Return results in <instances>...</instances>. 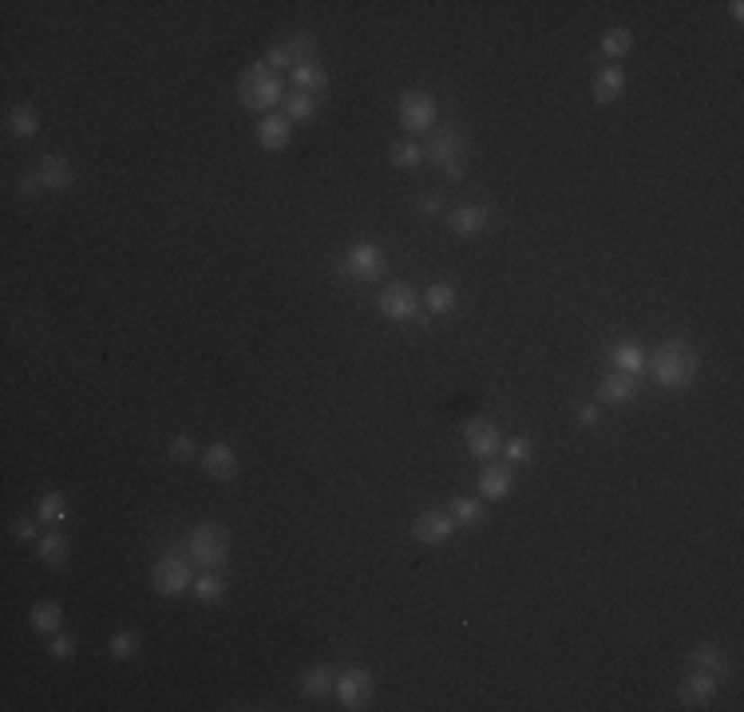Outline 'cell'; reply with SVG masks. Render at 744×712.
Instances as JSON below:
<instances>
[{
  "label": "cell",
  "instance_id": "1",
  "mask_svg": "<svg viewBox=\"0 0 744 712\" xmlns=\"http://www.w3.org/2000/svg\"><path fill=\"white\" fill-rule=\"evenodd\" d=\"M646 365L661 388H686L689 380L697 376L701 360H697V348H693L686 337H669V340H661L658 353H653Z\"/></svg>",
  "mask_w": 744,
  "mask_h": 712
},
{
  "label": "cell",
  "instance_id": "2",
  "mask_svg": "<svg viewBox=\"0 0 744 712\" xmlns=\"http://www.w3.org/2000/svg\"><path fill=\"white\" fill-rule=\"evenodd\" d=\"M238 104H242L246 112H262V115L277 112V107L285 104V84H282V76H277L273 68L265 64V59L250 64L242 76H238Z\"/></svg>",
  "mask_w": 744,
  "mask_h": 712
},
{
  "label": "cell",
  "instance_id": "3",
  "mask_svg": "<svg viewBox=\"0 0 744 712\" xmlns=\"http://www.w3.org/2000/svg\"><path fill=\"white\" fill-rule=\"evenodd\" d=\"M186 554L202 570H222L226 558H230V530L222 523H198L186 538Z\"/></svg>",
  "mask_w": 744,
  "mask_h": 712
},
{
  "label": "cell",
  "instance_id": "4",
  "mask_svg": "<svg viewBox=\"0 0 744 712\" xmlns=\"http://www.w3.org/2000/svg\"><path fill=\"white\" fill-rule=\"evenodd\" d=\"M396 123H400L404 135H428V131H435V99L428 92H420V87L404 92L400 99H396Z\"/></svg>",
  "mask_w": 744,
  "mask_h": 712
},
{
  "label": "cell",
  "instance_id": "5",
  "mask_svg": "<svg viewBox=\"0 0 744 712\" xmlns=\"http://www.w3.org/2000/svg\"><path fill=\"white\" fill-rule=\"evenodd\" d=\"M345 277H353V282H381L389 262H384V249L376 242H353L349 249L341 254V262H336Z\"/></svg>",
  "mask_w": 744,
  "mask_h": 712
},
{
  "label": "cell",
  "instance_id": "6",
  "mask_svg": "<svg viewBox=\"0 0 744 712\" xmlns=\"http://www.w3.org/2000/svg\"><path fill=\"white\" fill-rule=\"evenodd\" d=\"M428 158L452 178V183H460V178H463V163H468V143H463V135L455 131V127H435Z\"/></svg>",
  "mask_w": 744,
  "mask_h": 712
},
{
  "label": "cell",
  "instance_id": "7",
  "mask_svg": "<svg viewBox=\"0 0 744 712\" xmlns=\"http://www.w3.org/2000/svg\"><path fill=\"white\" fill-rule=\"evenodd\" d=\"M191 581H194V570H191V563H186L183 554L166 550V554H158V558H155V566H151V586H155L163 598L186 594V590H191Z\"/></svg>",
  "mask_w": 744,
  "mask_h": 712
},
{
  "label": "cell",
  "instance_id": "8",
  "mask_svg": "<svg viewBox=\"0 0 744 712\" xmlns=\"http://www.w3.org/2000/svg\"><path fill=\"white\" fill-rule=\"evenodd\" d=\"M313 36L309 32H290V36H282L277 44L265 52V64L273 68V72H293L297 64H309L313 59Z\"/></svg>",
  "mask_w": 744,
  "mask_h": 712
},
{
  "label": "cell",
  "instance_id": "9",
  "mask_svg": "<svg viewBox=\"0 0 744 712\" xmlns=\"http://www.w3.org/2000/svg\"><path fill=\"white\" fill-rule=\"evenodd\" d=\"M376 309L389 320H416V313H420V293H416L408 282H389L376 293Z\"/></svg>",
  "mask_w": 744,
  "mask_h": 712
},
{
  "label": "cell",
  "instance_id": "10",
  "mask_svg": "<svg viewBox=\"0 0 744 712\" xmlns=\"http://www.w3.org/2000/svg\"><path fill=\"white\" fill-rule=\"evenodd\" d=\"M372 689H376V680L369 669H361V665H353V669H345V673H336V700H341L349 712H361L364 705L372 700Z\"/></svg>",
  "mask_w": 744,
  "mask_h": 712
},
{
  "label": "cell",
  "instance_id": "11",
  "mask_svg": "<svg viewBox=\"0 0 744 712\" xmlns=\"http://www.w3.org/2000/svg\"><path fill=\"white\" fill-rule=\"evenodd\" d=\"M463 444H468V455H475L480 464H491L503 451V436L491 419H468L463 424Z\"/></svg>",
  "mask_w": 744,
  "mask_h": 712
},
{
  "label": "cell",
  "instance_id": "12",
  "mask_svg": "<svg viewBox=\"0 0 744 712\" xmlns=\"http://www.w3.org/2000/svg\"><path fill=\"white\" fill-rule=\"evenodd\" d=\"M452 530H455V518H452V510H424V515H416V523H412V538L420 546H440V543H448L452 538Z\"/></svg>",
  "mask_w": 744,
  "mask_h": 712
},
{
  "label": "cell",
  "instance_id": "13",
  "mask_svg": "<svg viewBox=\"0 0 744 712\" xmlns=\"http://www.w3.org/2000/svg\"><path fill=\"white\" fill-rule=\"evenodd\" d=\"M198 464H202V471L214 479V483H234L238 479V451L230 444H211V447H202V455H198Z\"/></svg>",
  "mask_w": 744,
  "mask_h": 712
},
{
  "label": "cell",
  "instance_id": "14",
  "mask_svg": "<svg viewBox=\"0 0 744 712\" xmlns=\"http://www.w3.org/2000/svg\"><path fill=\"white\" fill-rule=\"evenodd\" d=\"M488 226H491V206H480V203H463L448 214V230L455 238H480Z\"/></svg>",
  "mask_w": 744,
  "mask_h": 712
},
{
  "label": "cell",
  "instance_id": "15",
  "mask_svg": "<svg viewBox=\"0 0 744 712\" xmlns=\"http://www.w3.org/2000/svg\"><path fill=\"white\" fill-rule=\"evenodd\" d=\"M717 689H721V677L701 673V669H689L686 680H681V689H677V697H681V705L686 708H705L709 700L717 697Z\"/></svg>",
  "mask_w": 744,
  "mask_h": 712
},
{
  "label": "cell",
  "instance_id": "16",
  "mask_svg": "<svg viewBox=\"0 0 744 712\" xmlns=\"http://www.w3.org/2000/svg\"><path fill=\"white\" fill-rule=\"evenodd\" d=\"M475 483H480V495H483V499H495V503H499V499H507L511 487H515V467H511V464H499V459H491V464L480 467V479H475Z\"/></svg>",
  "mask_w": 744,
  "mask_h": 712
},
{
  "label": "cell",
  "instance_id": "17",
  "mask_svg": "<svg viewBox=\"0 0 744 712\" xmlns=\"http://www.w3.org/2000/svg\"><path fill=\"white\" fill-rule=\"evenodd\" d=\"M293 139V123L282 112H270L257 119V147L262 150H285Z\"/></svg>",
  "mask_w": 744,
  "mask_h": 712
},
{
  "label": "cell",
  "instance_id": "18",
  "mask_svg": "<svg viewBox=\"0 0 744 712\" xmlns=\"http://www.w3.org/2000/svg\"><path fill=\"white\" fill-rule=\"evenodd\" d=\"M32 170H36V178H40V186L44 190H67L76 183V170L64 155H44Z\"/></svg>",
  "mask_w": 744,
  "mask_h": 712
},
{
  "label": "cell",
  "instance_id": "19",
  "mask_svg": "<svg viewBox=\"0 0 744 712\" xmlns=\"http://www.w3.org/2000/svg\"><path fill=\"white\" fill-rule=\"evenodd\" d=\"M590 92H594V104H614V99H618L622 92H626V72H622L618 64L598 68V72H594Z\"/></svg>",
  "mask_w": 744,
  "mask_h": 712
},
{
  "label": "cell",
  "instance_id": "20",
  "mask_svg": "<svg viewBox=\"0 0 744 712\" xmlns=\"http://www.w3.org/2000/svg\"><path fill=\"white\" fill-rule=\"evenodd\" d=\"M633 396H638V376H630V373L602 376V384H598V400H602V404H630Z\"/></svg>",
  "mask_w": 744,
  "mask_h": 712
},
{
  "label": "cell",
  "instance_id": "21",
  "mask_svg": "<svg viewBox=\"0 0 744 712\" xmlns=\"http://www.w3.org/2000/svg\"><path fill=\"white\" fill-rule=\"evenodd\" d=\"M610 360H614V373H630L638 376L641 368H646V348L638 345V340H618V345L610 348Z\"/></svg>",
  "mask_w": 744,
  "mask_h": 712
},
{
  "label": "cell",
  "instance_id": "22",
  "mask_svg": "<svg viewBox=\"0 0 744 712\" xmlns=\"http://www.w3.org/2000/svg\"><path fill=\"white\" fill-rule=\"evenodd\" d=\"M4 127H8V135H16V139H32L40 131V112L32 104H13L4 115Z\"/></svg>",
  "mask_w": 744,
  "mask_h": 712
},
{
  "label": "cell",
  "instance_id": "23",
  "mask_svg": "<svg viewBox=\"0 0 744 712\" xmlns=\"http://www.w3.org/2000/svg\"><path fill=\"white\" fill-rule=\"evenodd\" d=\"M36 554H40V563L44 566H64L67 554H72V543H67L64 530H48V535H40Z\"/></svg>",
  "mask_w": 744,
  "mask_h": 712
},
{
  "label": "cell",
  "instance_id": "24",
  "mask_svg": "<svg viewBox=\"0 0 744 712\" xmlns=\"http://www.w3.org/2000/svg\"><path fill=\"white\" fill-rule=\"evenodd\" d=\"M28 621H32V629H36V634L52 637V634H59V626H64V609H59V601L44 598V601H36V606H32V614H28Z\"/></svg>",
  "mask_w": 744,
  "mask_h": 712
},
{
  "label": "cell",
  "instance_id": "25",
  "mask_svg": "<svg viewBox=\"0 0 744 712\" xmlns=\"http://www.w3.org/2000/svg\"><path fill=\"white\" fill-rule=\"evenodd\" d=\"M420 301L428 305L432 317H444V313H452V309L460 305V293H455L452 282H432V285L420 293Z\"/></svg>",
  "mask_w": 744,
  "mask_h": 712
},
{
  "label": "cell",
  "instance_id": "26",
  "mask_svg": "<svg viewBox=\"0 0 744 712\" xmlns=\"http://www.w3.org/2000/svg\"><path fill=\"white\" fill-rule=\"evenodd\" d=\"M191 594L202 601V606H218V601L226 598V578L218 574V570H202V574H194V581H191Z\"/></svg>",
  "mask_w": 744,
  "mask_h": 712
},
{
  "label": "cell",
  "instance_id": "27",
  "mask_svg": "<svg viewBox=\"0 0 744 712\" xmlns=\"http://www.w3.org/2000/svg\"><path fill=\"white\" fill-rule=\"evenodd\" d=\"M689 669H701V673H713V677H725L729 673V661H725V653H721V645L705 641V645H697L689 653Z\"/></svg>",
  "mask_w": 744,
  "mask_h": 712
},
{
  "label": "cell",
  "instance_id": "28",
  "mask_svg": "<svg viewBox=\"0 0 744 712\" xmlns=\"http://www.w3.org/2000/svg\"><path fill=\"white\" fill-rule=\"evenodd\" d=\"M290 76H293L297 92H305V95H317V92H325V87H329V72H325L317 59H309V64H297Z\"/></svg>",
  "mask_w": 744,
  "mask_h": 712
},
{
  "label": "cell",
  "instance_id": "29",
  "mask_svg": "<svg viewBox=\"0 0 744 712\" xmlns=\"http://www.w3.org/2000/svg\"><path fill=\"white\" fill-rule=\"evenodd\" d=\"M336 689V669L333 665H313L301 673V693L305 697H329Z\"/></svg>",
  "mask_w": 744,
  "mask_h": 712
},
{
  "label": "cell",
  "instance_id": "30",
  "mask_svg": "<svg viewBox=\"0 0 744 712\" xmlns=\"http://www.w3.org/2000/svg\"><path fill=\"white\" fill-rule=\"evenodd\" d=\"M36 518H40V523H48V527L64 523V518H67V495H64V491H44L40 503H36Z\"/></svg>",
  "mask_w": 744,
  "mask_h": 712
},
{
  "label": "cell",
  "instance_id": "31",
  "mask_svg": "<svg viewBox=\"0 0 744 712\" xmlns=\"http://www.w3.org/2000/svg\"><path fill=\"white\" fill-rule=\"evenodd\" d=\"M282 115L290 119V123H309V119H317V95H305V92L285 95Z\"/></svg>",
  "mask_w": 744,
  "mask_h": 712
},
{
  "label": "cell",
  "instance_id": "32",
  "mask_svg": "<svg viewBox=\"0 0 744 712\" xmlns=\"http://www.w3.org/2000/svg\"><path fill=\"white\" fill-rule=\"evenodd\" d=\"M630 48H633L630 28H606V32H602V56L622 59V56H630Z\"/></svg>",
  "mask_w": 744,
  "mask_h": 712
},
{
  "label": "cell",
  "instance_id": "33",
  "mask_svg": "<svg viewBox=\"0 0 744 712\" xmlns=\"http://www.w3.org/2000/svg\"><path fill=\"white\" fill-rule=\"evenodd\" d=\"M452 518L455 523H463V527L483 523V503L480 499H468V495H455L452 499Z\"/></svg>",
  "mask_w": 744,
  "mask_h": 712
},
{
  "label": "cell",
  "instance_id": "34",
  "mask_svg": "<svg viewBox=\"0 0 744 712\" xmlns=\"http://www.w3.org/2000/svg\"><path fill=\"white\" fill-rule=\"evenodd\" d=\"M389 158H392V167H420L424 163V147L412 143V139H400V143L389 147Z\"/></svg>",
  "mask_w": 744,
  "mask_h": 712
},
{
  "label": "cell",
  "instance_id": "35",
  "mask_svg": "<svg viewBox=\"0 0 744 712\" xmlns=\"http://www.w3.org/2000/svg\"><path fill=\"white\" fill-rule=\"evenodd\" d=\"M107 653H112L115 661L135 657L139 653V634H131V629H119V634H112V641H107Z\"/></svg>",
  "mask_w": 744,
  "mask_h": 712
},
{
  "label": "cell",
  "instance_id": "36",
  "mask_svg": "<svg viewBox=\"0 0 744 712\" xmlns=\"http://www.w3.org/2000/svg\"><path fill=\"white\" fill-rule=\"evenodd\" d=\"M166 455L175 459V464H191L194 455H202L194 444V436H186V431H178V436H171V444H166Z\"/></svg>",
  "mask_w": 744,
  "mask_h": 712
},
{
  "label": "cell",
  "instance_id": "37",
  "mask_svg": "<svg viewBox=\"0 0 744 712\" xmlns=\"http://www.w3.org/2000/svg\"><path fill=\"white\" fill-rule=\"evenodd\" d=\"M523 459H531V439L527 436L503 439V464H523Z\"/></svg>",
  "mask_w": 744,
  "mask_h": 712
},
{
  "label": "cell",
  "instance_id": "38",
  "mask_svg": "<svg viewBox=\"0 0 744 712\" xmlns=\"http://www.w3.org/2000/svg\"><path fill=\"white\" fill-rule=\"evenodd\" d=\"M48 653H52L56 661L72 657V653H76V637H72V634H64V629H59V634H52V641H48Z\"/></svg>",
  "mask_w": 744,
  "mask_h": 712
},
{
  "label": "cell",
  "instance_id": "39",
  "mask_svg": "<svg viewBox=\"0 0 744 712\" xmlns=\"http://www.w3.org/2000/svg\"><path fill=\"white\" fill-rule=\"evenodd\" d=\"M40 190H44V186H40L36 170H28V175H20V183H16V194H20V198H36Z\"/></svg>",
  "mask_w": 744,
  "mask_h": 712
},
{
  "label": "cell",
  "instance_id": "40",
  "mask_svg": "<svg viewBox=\"0 0 744 712\" xmlns=\"http://www.w3.org/2000/svg\"><path fill=\"white\" fill-rule=\"evenodd\" d=\"M416 210H420V214H428V218H435V214L444 210V194H420Z\"/></svg>",
  "mask_w": 744,
  "mask_h": 712
},
{
  "label": "cell",
  "instance_id": "41",
  "mask_svg": "<svg viewBox=\"0 0 744 712\" xmlns=\"http://www.w3.org/2000/svg\"><path fill=\"white\" fill-rule=\"evenodd\" d=\"M13 535L20 538V543H32V538H36V523H32V518H13Z\"/></svg>",
  "mask_w": 744,
  "mask_h": 712
},
{
  "label": "cell",
  "instance_id": "42",
  "mask_svg": "<svg viewBox=\"0 0 744 712\" xmlns=\"http://www.w3.org/2000/svg\"><path fill=\"white\" fill-rule=\"evenodd\" d=\"M598 419H602V412H598V408H594V404H587V408H582V412H578V424H582V428H594V424H598Z\"/></svg>",
  "mask_w": 744,
  "mask_h": 712
},
{
  "label": "cell",
  "instance_id": "43",
  "mask_svg": "<svg viewBox=\"0 0 744 712\" xmlns=\"http://www.w3.org/2000/svg\"><path fill=\"white\" fill-rule=\"evenodd\" d=\"M729 16H732V20H744V5H740V0H732V5H729Z\"/></svg>",
  "mask_w": 744,
  "mask_h": 712
}]
</instances>
